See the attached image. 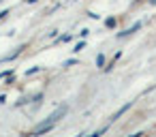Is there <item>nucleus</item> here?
Masks as SVG:
<instances>
[{"mask_svg": "<svg viewBox=\"0 0 156 137\" xmlns=\"http://www.w3.org/2000/svg\"><path fill=\"white\" fill-rule=\"evenodd\" d=\"M66 111H69V105H60L54 114H49V116H47V120H43L39 126H34L32 135H45V133H49V131L60 122V118H62V116H66Z\"/></svg>", "mask_w": 156, "mask_h": 137, "instance_id": "1", "label": "nucleus"}, {"mask_svg": "<svg viewBox=\"0 0 156 137\" xmlns=\"http://www.w3.org/2000/svg\"><path fill=\"white\" fill-rule=\"evenodd\" d=\"M141 30V22H135V26H130V28H126V30H122V32H118L115 37L118 39H126V37H133L135 32H139Z\"/></svg>", "mask_w": 156, "mask_h": 137, "instance_id": "2", "label": "nucleus"}, {"mask_svg": "<svg viewBox=\"0 0 156 137\" xmlns=\"http://www.w3.org/2000/svg\"><path fill=\"white\" fill-rule=\"evenodd\" d=\"M130 107H133V101H128L126 105H122V107H120V109H118V111H115V114L111 116V122H115L118 118H122V116H124V114H126V111H128Z\"/></svg>", "mask_w": 156, "mask_h": 137, "instance_id": "3", "label": "nucleus"}, {"mask_svg": "<svg viewBox=\"0 0 156 137\" xmlns=\"http://www.w3.org/2000/svg\"><path fill=\"white\" fill-rule=\"evenodd\" d=\"M105 26L107 28H115V17H107L105 20Z\"/></svg>", "mask_w": 156, "mask_h": 137, "instance_id": "4", "label": "nucleus"}, {"mask_svg": "<svg viewBox=\"0 0 156 137\" xmlns=\"http://www.w3.org/2000/svg\"><path fill=\"white\" fill-rule=\"evenodd\" d=\"M96 67H98V69H101V67H105V56H103V54H98V56H96Z\"/></svg>", "mask_w": 156, "mask_h": 137, "instance_id": "5", "label": "nucleus"}, {"mask_svg": "<svg viewBox=\"0 0 156 137\" xmlns=\"http://www.w3.org/2000/svg\"><path fill=\"white\" fill-rule=\"evenodd\" d=\"M105 131H107V126H103V128H98V131H94L90 137H101V135H105Z\"/></svg>", "mask_w": 156, "mask_h": 137, "instance_id": "6", "label": "nucleus"}, {"mask_svg": "<svg viewBox=\"0 0 156 137\" xmlns=\"http://www.w3.org/2000/svg\"><path fill=\"white\" fill-rule=\"evenodd\" d=\"M58 41H62V43H71V41H73V37H71V34H62Z\"/></svg>", "mask_w": 156, "mask_h": 137, "instance_id": "7", "label": "nucleus"}, {"mask_svg": "<svg viewBox=\"0 0 156 137\" xmlns=\"http://www.w3.org/2000/svg\"><path fill=\"white\" fill-rule=\"evenodd\" d=\"M13 75V69H9V71H2L0 73V79H5V77H11Z\"/></svg>", "mask_w": 156, "mask_h": 137, "instance_id": "8", "label": "nucleus"}, {"mask_svg": "<svg viewBox=\"0 0 156 137\" xmlns=\"http://www.w3.org/2000/svg\"><path fill=\"white\" fill-rule=\"evenodd\" d=\"M39 71H41L39 67H32V69H28V71H26V75H34V73H39Z\"/></svg>", "mask_w": 156, "mask_h": 137, "instance_id": "9", "label": "nucleus"}, {"mask_svg": "<svg viewBox=\"0 0 156 137\" xmlns=\"http://www.w3.org/2000/svg\"><path fill=\"white\" fill-rule=\"evenodd\" d=\"M81 49H86V43H77V45H75V49H73V52H81Z\"/></svg>", "mask_w": 156, "mask_h": 137, "instance_id": "10", "label": "nucleus"}, {"mask_svg": "<svg viewBox=\"0 0 156 137\" xmlns=\"http://www.w3.org/2000/svg\"><path fill=\"white\" fill-rule=\"evenodd\" d=\"M73 64H77V60H75V58H71V60H66V62H64V67H73Z\"/></svg>", "mask_w": 156, "mask_h": 137, "instance_id": "11", "label": "nucleus"}, {"mask_svg": "<svg viewBox=\"0 0 156 137\" xmlns=\"http://www.w3.org/2000/svg\"><path fill=\"white\" fill-rule=\"evenodd\" d=\"M7 15H9V9H5V11H0V22H2V20H5Z\"/></svg>", "mask_w": 156, "mask_h": 137, "instance_id": "12", "label": "nucleus"}, {"mask_svg": "<svg viewBox=\"0 0 156 137\" xmlns=\"http://www.w3.org/2000/svg\"><path fill=\"white\" fill-rule=\"evenodd\" d=\"M88 34H90V30H88V28H83V30H81V32H79V37H83V39H86V37H88Z\"/></svg>", "mask_w": 156, "mask_h": 137, "instance_id": "13", "label": "nucleus"}, {"mask_svg": "<svg viewBox=\"0 0 156 137\" xmlns=\"http://www.w3.org/2000/svg\"><path fill=\"white\" fill-rule=\"evenodd\" d=\"M5 101H7V96H5V94H0V105H2Z\"/></svg>", "mask_w": 156, "mask_h": 137, "instance_id": "14", "label": "nucleus"}, {"mask_svg": "<svg viewBox=\"0 0 156 137\" xmlns=\"http://www.w3.org/2000/svg\"><path fill=\"white\" fill-rule=\"evenodd\" d=\"M26 2H28V5H37V2H39V0H26Z\"/></svg>", "mask_w": 156, "mask_h": 137, "instance_id": "15", "label": "nucleus"}, {"mask_svg": "<svg viewBox=\"0 0 156 137\" xmlns=\"http://www.w3.org/2000/svg\"><path fill=\"white\" fill-rule=\"evenodd\" d=\"M150 5H152V7H156V0H150Z\"/></svg>", "mask_w": 156, "mask_h": 137, "instance_id": "16", "label": "nucleus"}, {"mask_svg": "<svg viewBox=\"0 0 156 137\" xmlns=\"http://www.w3.org/2000/svg\"><path fill=\"white\" fill-rule=\"evenodd\" d=\"M0 2H5V0H0Z\"/></svg>", "mask_w": 156, "mask_h": 137, "instance_id": "17", "label": "nucleus"}]
</instances>
